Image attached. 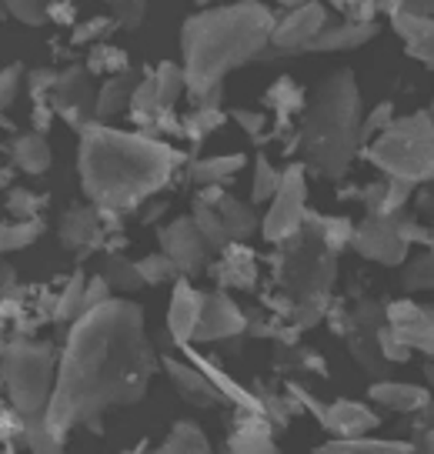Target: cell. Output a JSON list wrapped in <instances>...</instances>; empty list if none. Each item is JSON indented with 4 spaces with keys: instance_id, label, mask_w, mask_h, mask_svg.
<instances>
[{
    "instance_id": "1",
    "label": "cell",
    "mask_w": 434,
    "mask_h": 454,
    "mask_svg": "<svg viewBox=\"0 0 434 454\" xmlns=\"http://www.w3.org/2000/svg\"><path fill=\"white\" fill-rule=\"evenodd\" d=\"M154 368L157 355L144 331V311L134 301L107 298L70 325L47 421L64 434L70 427L98 425L104 411L138 404Z\"/></svg>"
},
{
    "instance_id": "2",
    "label": "cell",
    "mask_w": 434,
    "mask_h": 454,
    "mask_svg": "<svg viewBox=\"0 0 434 454\" xmlns=\"http://www.w3.org/2000/svg\"><path fill=\"white\" fill-rule=\"evenodd\" d=\"M184 157L154 134L87 124L77 147V174L87 200L104 214H124L157 198Z\"/></svg>"
},
{
    "instance_id": "3",
    "label": "cell",
    "mask_w": 434,
    "mask_h": 454,
    "mask_svg": "<svg viewBox=\"0 0 434 454\" xmlns=\"http://www.w3.org/2000/svg\"><path fill=\"white\" fill-rule=\"evenodd\" d=\"M278 17L261 0H238L204 7L181 27V67L187 74V98L208 100L225 94V77L264 57Z\"/></svg>"
},
{
    "instance_id": "4",
    "label": "cell",
    "mask_w": 434,
    "mask_h": 454,
    "mask_svg": "<svg viewBox=\"0 0 434 454\" xmlns=\"http://www.w3.org/2000/svg\"><path fill=\"white\" fill-rule=\"evenodd\" d=\"M361 90L354 71H331L314 87L308 107L301 114V128L295 130V147L304 154L311 168L324 181H341L361 151Z\"/></svg>"
},
{
    "instance_id": "5",
    "label": "cell",
    "mask_w": 434,
    "mask_h": 454,
    "mask_svg": "<svg viewBox=\"0 0 434 454\" xmlns=\"http://www.w3.org/2000/svg\"><path fill=\"white\" fill-rule=\"evenodd\" d=\"M278 251L274 281H278L280 298L274 308L284 311V321L291 325V331H304L331 311L337 254L308 227H301L295 238L278 244Z\"/></svg>"
},
{
    "instance_id": "6",
    "label": "cell",
    "mask_w": 434,
    "mask_h": 454,
    "mask_svg": "<svg viewBox=\"0 0 434 454\" xmlns=\"http://www.w3.org/2000/svg\"><path fill=\"white\" fill-rule=\"evenodd\" d=\"M367 160L398 181L434 184V117L428 111L394 117L367 141Z\"/></svg>"
},
{
    "instance_id": "7",
    "label": "cell",
    "mask_w": 434,
    "mask_h": 454,
    "mask_svg": "<svg viewBox=\"0 0 434 454\" xmlns=\"http://www.w3.org/2000/svg\"><path fill=\"white\" fill-rule=\"evenodd\" d=\"M0 381L7 391V404H14L24 418L47 411L57 384L54 344L34 338L7 340L0 355Z\"/></svg>"
},
{
    "instance_id": "8",
    "label": "cell",
    "mask_w": 434,
    "mask_h": 454,
    "mask_svg": "<svg viewBox=\"0 0 434 454\" xmlns=\"http://www.w3.org/2000/svg\"><path fill=\"white\" fill-rule=\"evenodd\" d=\"M308 214V177H304V164H288L280 168V184L274 191V198L267 200V211L261 217V234L264 241L274 247L284 244L288 238H295Z\"/></svg>"
},
{
    "instance_id": "9",
    "label": "cell",
    "mask_w": 434,
    "mask_h": 454,
    "mask_svg": "<svg viewBox=\"0 0 434 454\" xmlns=\"http://www.w3.org/2000/svg\"><path fill=\"white\" fill-rule=\"evenodd\" d=\"M94 74L87 71L84 64H70L67 71H60L54 90H51V107L54 114L74 128L77 134L94 124V107H98V90L91 84Z\"/></svg>"
},
{
    "instance_id": "10",
    "label": "cell",
    "mask_w": 434,
    "mask_h": 454,
    "mask_svg": "<svg viewBox=\"0 0 434 454\" xmlns=\"http://www.w3.org/2000/svg\"><path fill=\"white\" fill-rule=\"evenodd\" d=\"M327 24V7L318 4V0H308L295 11L280 17L274 24V34H271V54L274 57H291V54H308L311 41L318 37ZM264 54V57H271Z\"/></svg>"
},
{
    "instance_id": "11",
    "label": "cell",
    "mask_w": 434,
    "mask_h": 454,
    "mask_svg": "<svg viewBox=\"0 0 434 454\" xmlns=\"http://www.w3.org/2000/svg\"><path fill=\"white\" fill-rule=\"evenodd\" d=\"M351 247L361 257H367V261L388 264V268H398V264L407 261V241L405 234L398 231V224H394V217L367 214L361 224H354Z\"/></svg>"
},
{
    "instance_id": "12",
    "label": "cell",
    "mask_w": 434,
    "mask_h": 454,
    "mask_svg": "<svg viewBox=\"0 0 434 454\" xmlns=\"http://www.w3.org/2000/svg\"><path fill=\"white\" fill-rule=\"evenodd\" d=\"M157 241H161V251L178 264L181 274H197L208 264V257L214 254L204 241V234L197 231L194 217H174L168 227L157 231Z\"/></svg>"
},
{
    "instance_id": "13",
    "label": "cell",
    "mask_w": 434,
    "mask_h": 454,
    "mask_svg": "<svg viewBox=\"0 0 434 454\" xmlns=\"http://www.w3.org/2000/svg\"><path fill=\"white\" fill-rule=\"evenodd\" d=\"M384 321L411 351H424L434 357V308L414 301H394L384 311Z\"/></svg>"
},
{
    "instance_id": "14",
    "label": "cell",
    "mask_w": 434,
    "mask_h": 454,
    "mask_svg": "<svg viewBox=\"0 0 434 454\" xmlns=\"http://www.w3.org/2000/svg\"><path fill=\"white\" fill-rule=\"evenodd\" d=\"M244 327H248V314L241 311L225 291H210V294H204L201 321H197V331H194L197 344H204V340L238 338V334H244Z\"/></svg>"
},
{
    "instance_id": "15",
    "label": "cell",
    "mask_w": 434,
    "mask_h": 454,
    "mask_svg": "<svg viewBox=\"0 0 434 454\" xmlns=\"http://www.w3.org/2000/svg\"><path fill=\"white\" fill-rule=\"evenodd\" d=\"M57 234H60V247L64 251L87 257L94 247H100V238H104V211L94 207V204H74L60 217V231Z\"/></svg>"
},
{
    "instance_id": "16",
    "label": "cell",
    "mask_w": 434,
    "mask_h": 454,
    "mask_svg": "<svg viewBox=\"0 0 434 454\" xmlns=\"http://www.w3.org/2000/svg\"><path fill=\"white\" fill-rule=\"evenodd\" d=\"M194 204H210L214 207V214L221 217V224H225L231 241H248L254 231H261V217L254 214V207H248L238 198H231L227 191H221V184L201 187Z\"/></svg>"
},
{
    "instance_id": "17",
    "label": "cell",
    "mask_w": 434,
    "mask_h": 454,
    "mask_svg": "<svg viewBox=\"0 0 434 454\" xmlns=\"http://www.w3.org/2000/svg\"><path fill=\"white\" fill-rule=\"evenodd\" d=\"M318 421H321L324 431H331L335 438H358V434H367L378 427V414L371 411L361 401H348V397H337L331 404H321L318 411Z\"/></svg>"
},
{
    "instance_id": "18",
    "label": "cell",
    "mask_w": 434,
    "mask_h": 454,
    "mask_svg": "<svg viewBox=\"0 0 434 454\" xmlns=\"http://www.w3.org/2000/svg\"><path fill=\"white\" fill-rule=\"evenodd\" d=\"M164 371H168L170 384L178 387V395L187 404H194V408H214L217 401H225V395L214 387V381L197 368L194 361L187 364V361H178V357H164Z\"/></svg>"
},
{
    "instance_id": "19",
    "label": "cell",
    "mask_w": 434,
    "mask_h": 454,
    "mask_svg": "<svg viewBox=\"0 0 434 454\" xmlns=\"http://www.w3.org/2000/svg\"><path fill=\"white\" fill-rule=\"evenodd\" d=\"M201 308H204V291H197L191 281L174 284V294H170V308H168V331L181 348L194 340Z\"/></svg>"
},
{
    "instance_id": "20",
    "label": "cell",
    "mask_w": 434,
    "mask_h": 454,
    "mask_svg": "<svg viewBox=\"0 0 434 454\" xmlns=\"http://www.w3.org/2000/svg\"><path fill=\"white\" fill-rule=\"evenodd\" d=\"M378 24L375 20H327L324 30L311 41L308 54H341V51H354V47H365L367 41H375Z\"/></svg>"
},
{
    "instance_id": "21",
    "label": "cell",
    "mask_w": 434,
    "mask_h": 454,
    "mask_svg": "<svg viewBox=\"0 0 434 454\" xmlns=\"http://www.w3.org/2000/svg\"><path fill=\"white\" fill-rule=\"evenodd\" d=\"M214 281L221 287H234V291H248L257 281V264H254L251 247L244 241H231L221 251V261L210 268Z\"/></svg>"
},
{
    "instance_id": "22",
    "label": "cell",
    "mask_w": 434,
    "mask_h": 454,
    "mask_svg": "<svg viewBox=\"0 0 434 454\" xmlns=\"http://www.w3.org/2000/svg\"><path fill=\"white\" fill-rule=\"evenodd\" d=\"M367 397L394 414H414L431 401V387H424V384H407V381H375L371 391H367Z\"/></svg>"
},
{
    "instance_id": "23",
    "label": "cell",
    "mask_w": 434,
    "mask_h": 454,
    "mask_svg": "<svg viewBox=\"0 0 434 454\" xmlns=\"http://www.w3.org/2000/svg\"><path fill=\"white\" fill-rule=\"evenodd\" d=\"M138 74L130 71H121V74H111L104 87L98 90V107H94V121L100 124H111L117 114H127L130 111V98H134V90H138Z\"/></svg>"
},
{
    "instance_id": "24",
    "label": "cell",
    "mask_w": 434,
    "mask_h": 454,
    "mask_svg": "<svg viewBox=\"0 0 434 454\" xmlns=\"http://www.w3.org/2000/svg\"><path fill=\"white\" fill-rule=\"evenodd\" d=\"M394 34L405 41L407 54L431 64L434 67V17H418V14H391Z\"/></svg>"
},
{
    "instance_id": "25",
    "label": "cell",
    "mask_w": 434,
    "mask_h": 454,
    "mask_svg": "<svg viewBox=\"0 0 434 454\" xmlns=\"http://www.w3.org/2000/svg\"><path fill=\"white\" fill-rule=\"evenodd\" d=\"M271 421H267L264 414H254V411H244L241 418V425L234 427V434L227 441V448L238 454H271L278 444H274V434H271Z\"/></svg>"
},
{
    "instance_id": "26",
    "label": "cell",
    "mask_w": 434,
    "mask_h": 454,
    "mask_svg": "<svg viewBox=\"0 0 434 454\" xmlns=\"http://www.w3.org/2000/svg\"><path fill=\"white\" fill-rule=\"evenodd\" d=\"M11 160H14L17 170H24V174H34V177H37V174H43V170H51L54 154H51L47 137L37 134V130H30V134H20V137L11 141Z\"/></svg>"
},
{
    "instance_id": "27",
    "label": "cell",
    "mask_w": 434,
    "mask_h": 454,
    "mask_svg": "<svg viewBox=\"0 0 434 454\" xmlns=\"http://www.w3.org/2000/svg\"><path fill=\"white\" fill-rule=\"evenodd\" d=\"M248 164L244 154H214V157H201L187 168V181L197 187H210V184H225L231 181L241 168Z\"/></svg>"
},
{
    "instance_id": "28",
    "label": "cell",
    "mask_w": 434,
    "mask_h": 454,
    "mask_svg": "<svg viewBox=\"0 0 434 454\" xmlns=\"http://www.w3.org/2000/svg\"><path fill=\"white\" fill-rule=\"evenodd\" d=\"M264 107L274 111V121H295L308 107V94L295 84V77H278L264 90Z\"/></svg>"
},
{
    "instance_id": "29",
    "label": "cell",
    "mask_w": 434,
    "mask_h": 454,
    "mask_svg": "<svg viewBox=\"0 0 434 454\" xmlns=\"http://www.w3.org/2000/svg\"><path fill=\"white\" fill-rule=\"evenodd\" d=\"M221 100L225 94H214L208 100H194L191 104V114L184 117V134L191 137V141H204L208 134L225 124V111H221Z\"/></svg>"
},
{
    "instance_id": "30",
    "label": "cell",
    "mask_w": 434,
    "mask_h": 454,
    "mask_svg": "<svg viewBox=\"0 0 434 454\" xmlns=\"http://www.w3.org/2000/svg\"><path fill=\"white\" fill-rule=\"evenodd\" d=\"M84 291H87V274L84 270H74L67 278V284L60 287V294L54 301V317L57 325H74L81 314H84Z\"/></svg>"
},
{
    "instance_id": "31",
    "label": "cell",
    "mask_w": 434,
    "mask_h": 454,
    "mask_svg": "<svg viewBox=\"0 0 434 454\" xmlns=\"http://www.w3.org/2000/svg\"><path fill=\"white\" fill-rule=\"evenodd\" d=\"M271 364L280 374H324V361L308 348H295V344H278L274 355H271Z\"/></svg>"
},
{
    "instance_id": "32",
    "label": "cell",
    "mask_w": 434,
    "mask_h": 454,
    "mask_svg": "<svg viewBox=\"0 0 434 454\" xmlns=\"http://www.w3.org/2000/svg\"><path fill=\"white\" fill-rule=\"evenodd\" d=\"M308 231H314L335 254H341L344 247H351V238H354V224L348 217H321V214H304V224Z\"/></svg>"
},
{
    "instance_id": "33",
    "label": "cell",
    "mask_w": 434,
    "mask_h": 454,
    "mask_svg": "<svg viewBox=\"0 0 434 454\" xmlns=\"http://www.w3.org/2000/svg\"><path fill=\"white\" fill-rule=\"evenodd\" d=\"M100 278L107 281L111 291H124V294L138 291L140 284H144L138 261H127L124 254H104V261H100Z\"/></svg>"
},
{
    "instance_id": "34",
    "label": "cell",
    "mask_w": 434,
    "mask_h": 454,
    "mask_svg": "<svg viewBox=\"0 0 434 454\" xmlns=\"http://www.w3.org/2000/svg\"><path fill=\"white\" fill-rule=\"evenodd\" d=\"M43 221L41 217H14V221H0V254L24 251L41 238Z\"/></svg>"
},
{
    "instance_id": "35",
    "label": "cell",
    "mask_w": 434,
    "mask_h": 454,
    "mask_svg": "<svg viewBox=\"0 0 434 454\" xmlns=\"http://www.w3.org/2000/svg\"><path fill=\"white\" fill-rule=\"evenodd\" d=\"M24 444L37 454L60 451V444H64V431H57V427L47 421V411L30 414V418H24Z\"/></svg>"
},
{
    "instance_id": "36",
    "label": "cell",
    "mask_w": 434,
    "mask_h": 454,
    "mask_svg": "<svg viewBox=\"0 0 434 454\" xmlns=\"http://www.w3.org/2000/svg\"><path fill=\"white\" fill-rule=\"evenodd\" d=\"M154 87H157L161 107H174V104L187 94V74H184L181 64L164 60V64H157L154 67Z\"/></svg>"
},
{
    "instance_id": "37",
    "label": "cell",
    "mask_w": 434,
    "mask_h": 454,
    "mask_svg": "<svg viewBox=\"0 0 434 454\" xmlns=\"http://www.w3.org/2000/svg\"><path fill=\"white\" fill-rule=\"evenodd\" d=\"M161 451L164 454H204L210 451V441L204 438V431L194 425V421H178V425L170 427V434L164 438L161 444Z\"/></svg>"
},
{
    "instance_id": "38",
    "label": "cell",
    "mask_w": 434,
    "mask_h": 454,
    "mask_svg": "<svg viewBox=\"0 0 434 454\" xmlns=\"http://www.w3.org/2000/svg\"><path fill=\"white\" fill-rule=\"evenodd\" d=\"M414 444L411 441H384V438H335V441H324L321 451H411Z\"/></svg>"
},
{
    "instance_id": "39",
    "label": "cell",
    "mask_w": 434,
    "mask_h": 454,
    "mask_svg": "<svg viewBox=\"0 0 434 454\" xmlns=\"http://www.w3.org/2000/svg\"><path fill=\"white\" fill-rule=\"evenodd\" d=\"M280 184V170L274 168V160L267 154L254 157V181H251V198L254 204H267L274 198V191Z\"/></svg>"
},
{
    "instance_id": "40",
    "label": "cell",
    "mask_w": 434,
    "mask_h": 454,
    "mask_svg": "<svg viewBox=\"0 0 434 454\" xmlns=\"http://www.w3.org/2000/svg\"><path fill=\"white\" fill-rule=\"evenodd\" d=\"M194 224H197V231L204 234V241H208L210 251H217V254H221L227 244H231L225 224H221V217L214 214L210 204H194Z\"/></svg>"
},
{
    "instance_id": "41",
    "label": "cell",
    "mask_w": 434,
    "mask_h": 454,
    "mask_svg": "<svg viewBox=\"0 0 434 454\" xmlns=\"http://www.w3.org/2000/svg\"><path fill=\"white\" fill-rule=\"evenodd\" d=\"M91 74H121L127 71V54L121 47H111V43H94L91 47V54H87V64H84Z\"/></svg>"
},
{
    "instance_id": "42",
    "label": "cell",
    "mask_w": 434,
    "mask_h": 454,
    "mask_svg": "<svg viewBox=\"0 0 434 454\" xmlns=\"http://www.w3.org/2000/svg\"><path fill=\"white\" fill-rule=\"evenodd\" d=\"M138 268H140V278H144V284H168V281H174V278L181 274V270H178V264H174L164 251L140 257Z\"/></svg>"
},
{
    "instance_id": "43",
    "label": "cell",
    "mask_w": 434,
    "mask_h": 454,
    "mask_svg": "<svg viewBox=\"0 0 434 454\" xmlns=\"http://www.w3.org/2000/svg\"><path fill=\"white\" fill-rule=\"evenodd\" d=\"M51 4H54V0H4L7 14L17 17L20 24H30V27L51 20Z\"/></svg>"
},
{
    "instance_id": "44",
    "label": "cell",
    "mask_w": 434,
    "mask_h": 454,
    "mask_svg": "<svg viewBox=\"0 0 434 454\" xmlns=\"http://www.w3.org/2000/svg\"><path fill=\"white\" fill-rule=\"evenodd\" d=\"M401 281L407 291H434V254L414 257L405 270H401Z\"/></svg>"
},
{
    "instance_id": "45",
    "label": "cell",
    "mask_w": 434,
    "mask_h": 454,
    "mask_svg": "<svg viewBox=\"0 0 434 454\" xmlns=\"http://www.w3.org/2000/svg\"><path fill=\"white\" fill-rule=\"evenodd\" d=\"M43 204H47V198L34 194L28 187H11L7 191V214H14V217H37Z\"/></svg>"
},
{
    "instance_id": "46",
    "label": "cell",
    "mask_w": 434,
    "mask_h": 454,
    "mask_svg": "<svg viewBox=\"0 0 434 454\" xmlns=\"http://www.w3.org/2000/svg\"><path fill=\"white\" fill-rule=\"evenodd\" d=\"M0 444L4 448L24 444V414L17 411L14 404H4L0 408Z\"/></svg>"
},
{
    "instance_id": "47",
    "label": "cell",
    "mask_w": 434,
    "mask_h": 454,
    "mask_svg": "<svg viewBox=\"0 0 434 454\" xmlns=\"http://www.w3.org/2000/svg\"><path fill=\"white\" fill-rule=\"evenodd\" d=\"M331 7L344 20H375L384 11V0H331Z\"/></svg>"
},
{
    "instance_id": "48",
    "label": "cell",
    "mask_w": 434,
    "mask_h": 454,
    "mask_svg": "<svg viewBox=\"0 0 434 454\" xmlns=\"http://www.w3.org/2000/svg\"><path fill=\"white\" fill-rule=\"evenodd\" d=\"M114 11V20H117V27L124 30H138L144 24V14H147V4L144 0H107Z\"/></svg>"
},
{
    "instance_id": "49",
    "label": "cell",
    "mask_w": 434,
    "mask_h": 454,
    "mask_svg": "<svg viewBox=\"0 0 434 454\" xmlns=\"http://www.w3.org/2000/svg\"><path fill=\"white\" fill-rule=\"evenodd\" d=\"M234 117V124H238L248 137H251L254 144H264V141H271V134H267V114L264 111H234L231 114Z\"/></svg>"
},
{
    "instance_id": "50",
    "label": "cell",
    "mask_w": 434,
    "mask_h": 454,
    "mask_svg": "<svg viewBox=\"0 0 434 454\" xmlns=\"http://www.w3.org/2000/svg\"><path fill=\"white\" fill-rule=\"evenodd\" d=\"M114 27H117L114 17H91V20L74 27V43H98V41H104Z\"/></svg>"
},
{
    "instance_id": "51",
    "label": "cell",
    "mask_w": 434,
    "mask_h": 454,
    "mask_svg": "<svg viewBox=\"0 0 434 454\" xmlns=\"http://www.w3.org/2000/svg\"><path fill=\"white\" fill-rule=\"evenodd\" d=\"M20 84H24V67L20 64H11L0 71V111L14 107L17 94H20Z\"/></svg>"
},
{
    "instance_id": "52",
    "label": "cell",
    "mask_w": 434,
    "mask_h": 454,
    "mask_svg": "<svg viewBox=\"0 0 434 454\" xmlns=\"http://www.w3.org/2000/svg\"><path fill=\"white\" fill-rule=\"evenodd\" d=\"M391 121H394V104L391 100H384V104H378V107L365 117V124H361V141L367 144L371 137H378L381 130L388 128Z\"/></svg>"
},
{
    "instance_id": "53",
    "label": "cell",
    "mask_w": 434,
    "mask_h": 454,
    "mask_svg": "<svg viewBox=\"0 0 434 454\" xmlns=\"http://www.w3.org/2000/svg\"><path fill=\"white\" fill-rule=\"evenodd\" d=\"M57 77H60V71H51V67H37V71H30V74H28L30 100L51 98V90H54Z\"/></svg>"
},
{
    "instance_id": "54",
    "label": "cell",
    "mask_w": 434,
    "mask_h": 454,
    "mask_svg": "<svg viewBox=\"0 0 434 454\" xmlns=\"http://www.w3.org/2000/svg\"><path fill=\"white\" fill-rule=\"evenodd\" d=\"M388 14H418V17H434V0H384Z\"/></svg>"
},
{
    "instance_id": "55",
    "label": "cell",
    "mask_w": 434,
    "mask_h": 454,
    "mask_svg": "<svg viewBox=\"0 0 434 454\" xmlns=\"http://www.w3.org/2000/svg\"><path fill=\"white\" fill-rule=\"evenodd\" d=\"M107 298H114V291L107 287V281L104 278H91L87 281V291H84V311H91V308H98V304H104Z\"/></svg>"
},
{
    "instance_id": "56",
    "label": "cell",
    "mask_w": 434,
    "mask_h": 454,
    "mask_svg": "<svg viewBox=\"0 0 434 454\" xmlns=\"http://www.w3.org/2000/svg\"><path fill=\"white\" fill-rule=\"evenodd\" d=\"M17 284V274H14V268L0 257V291H7V287H14Z\"/></svg>"
},
{
    "instance_id": "57",
    "label": "cell",
    "mask_w": 434,
    "mask_h": 454,
    "mask_svg": "<svg viewBox=\"0 0 434 454\" xmlns=\"http://www.w3.org/2000/svg\"><path fill=\"white\" fill-rule=\"evenodd\" d=\"M421 448H424V451H434V427H431V431H424V438H421Z\"/></svg>"
},
{
    "instance_id": "58",
    "label": "cell",
    "mask_w": 434,
    "mask_h": 454,
    "mask_svg": "<svg viewBox=\"0 0 434 454\" xmlns=\"http://www.w3.org/2000/svg\"><path fill=\"white\" fill-rule=\"evenodd\" d=\"M424 381H428V387L434 391V361H428V364H424Z\"/></svg>"
},
{
    "instance_id": "59",
    "label": "cell",
    "mask_w": 434,
    "mask_h": 454,
    "mask_svg": "<svg viewBox=\"0 0 434 454\" xmlns=\"http://www.w3.org/2000/svg\"><path fill=\"white\" fill-rule=\"evenodd\" d=\"M301 4H308V0H278V7H284V11H295Z\"/></svg>"
},
{
    "instance_id": "60",
    "label": "cell",
    "mask_w": 434,
    "mask_h": 454,
    "mask_svg": "<svg viewBox=\"0 0 434 454\" xmlns=\"http://www.w3.org/2000/svg\"><path fill=\"white\" fill-rule=\"evenodd\" d=\"M4 187H11V170L7 168H0V191H4Z\"/></svg>"
},
{
    "instance_id": "61",
    "label": "cell",
    "mask_w": 434,
    "mask_h": 454,
    "mask_svg": "<svg viewBox=\"0 0 434 454\" xmlns=\"http://www.w3.org/2000/svg\"><path fill=\"white\" fill-rule=\"evenodd\" d=\"M4 401H7V391H4V381H0V408H4Z\"/></svg>"
},
{
    "instance_id": "62",
    "label": "cell",
    "mask_w": 434,
    "mask_h": 454,
    "mask_svg": "<svg viewBox=\"0 0 434 454\" xmlns=\"http://www.w3.org/2000/svg\"><path fill=\"white\" fill-rule=\"evenodd\" d=\"M4 348H7V338H4V331H0V355H4Z\"/></svg>"
},
{
    "instance_id": "63",
    "label": "cell",
    "mask_w": 434,
    "mask_h": 454,
    "mask_svg": "<svg viewBox=\"0 0 434 454\" xmlns=\"http://www.w3.org/2000/svg\"><path fill=\"white\" fill-rule=\"evenodd\" d=\"M197 4H201V7H208V4H214V0H197Z\"/></svg>"
}]
</instances>
